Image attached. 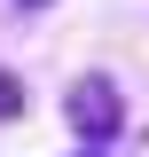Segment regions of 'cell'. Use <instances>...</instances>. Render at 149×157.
I'll return each instance as SVG.
<instances>
[{"label": "cell", "mask_w": 149, "mask_h": 157, "mask_svg": "<svg viewBox=\"0 0 149 157\" xmlns=\"http://www.w3.org/2000/svg\"><path fill=\"white\" fill-rule=\"evenodd\" d=\"M63 118H71V134H78V141H94V149H102V141L126 126V102H118L110 78L94 71V78H78L71 94H63Z\"/></svg>", "instance_id": "6da1fadb"}, {"label": "cell", "mask_w": 149, "mask_h": 157, "mask_svg": "<svg viewBox=\"0 0 149 157\" xmlns=\"http://www.w3.org/2000/svg\"><path fill=\"white\" fill-rule=\"evenodd\" d=\"M24 8H47V0H24Z\"/></svg>", "instance_id": "277c9868"}, {"label": "cell", "mask_w": 149, "mask_h": 157, "mask_svg": "<svg viewBox=\"0 0 149 157\" xmlns=\"http://www.w3.org/2000/svg\"><path fill=\"white\" fill-rule=\"evenodd\" d=\"M24 102H32V94H24V78L0 71V126H8V118H24Z\"/></svg>", "instance_id": "7a4b0ae2"}, {"label": "cell", "mask_w": 149, "mask_h": 157, "mask_svg": "<svg viewBox=\"0 0 149 157\" xmlns=\"http://www.w3.org/2000/svg\"><path fill=\"white\" fill-rule=\"evenodd\" d=\"M78 157H102V149H94V141H86V149H78Z\"/></svg>", "instance_id": "3957f363"}]
</instances>
